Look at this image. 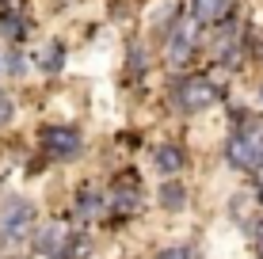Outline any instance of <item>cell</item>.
I'll use <instances>...</instances> for the list:
<instances>
[{
	"mask_svg": "<svg viewBox=\"0 0 263 259\" xmlns=\"http://www.w3.org/2000/svg\"><path fill=\"white\" fill-rule=\"evenodd\" d=\"M34 229V210L27 198H8L4 213H0V240L4 244H23Z\"/></svg>",
	"mask_w": 263,
	"mask_h": 259,
	"instance_id": "6da1fadb",
	"label": "cell"
},
{
	"mask_svg": "<svg viewBox=\"0 0 263 259\" xmlns=\"http://www.w3.org/2000/svg\"><path fill=\"white\" fill-rule=\"evenodd\" d=\"M176 99L183 111H206L214 99H217V88L210 84V80H202V76H191V80H183V84L176 88Z\"/></svg>",
	"mask_w": 263,
	"mask_h": 259,
	"instance_id": "7a4b0ae2",
	"label": "cell"
},
{
	"mask_svg": "<svg viewBox=\"0 0 263 259\" xmlns=\"http://www.w3.org/2000/svg\"><path fill=\"white\" fill-rule=\"evenodd\" d=\"M42 149L58 160H72V156H80V133L72 126H50L42 133Z\"/></svg>",
	"mask_w": 263,
	"mask_h": 259,
	"instance_id": "3957f363",
	"label": "cell"
},
{
	"mask_svg": "<svg viewBox=\"0 0 263 259\" xmlns=\"http://www.w3.org/2000/svg\"><path fill=\"white\" fill-rule=\"evenodd\" d=\"M233 168H256L259 164V133H237L225 149Z\"/></svg>",
	"mask_w": 263,
	"mask_h": 259,
	"instance_id": "277c9868",
	"label": "cell"
},
{
	"mask_svg": "<svg viewBox=\"0 0 263 259\" xmlns=\"http://www.w3.org/2000/svg\"><path fill=\"white\" fill-rule=\"evenodd\" d=\"M195 46V23H179L176 31H172V42H168V57L176 61V65H183L187 53Z\"/></svg>",
	"mask_w": 263,
	"mask_h": 259,
	"instance_id": "5b68a950",
	"label": "cell"
},
{
	"mask_svg": "<svg viewBox=\"0 0 263 259\" xmlns=\"http://www.w3.org/2000/svg\"><path fill=\"white\" fill-rule=\"evenodd\" d=\"M153 164L160 168V172H168V175H176L179 168L187 164V156H183V149L179 145H160L157 153H153Z\"/></svg>",
	"mask_w": 263,
	"mask_h": 259,
	"instance_id": "8992f818",
	"label": "cell"
},
{
	"mask_svg": "<svg viewBox=\"0 0 263 259\" xmlns=\"http://www.w3.org/2000/svg\"><path fill=\"white\" fill-rule=\"evenodd\" d=\"M61 240H65V229L61 225H46V229H39V236H34V252L53 255L61 248Z\"/></svg>",
	"mask_w": 263,
	"mask_h": 259,
	"instance_id": "52a82bcc",
	"label": "cell"
},
{
	"mask_svg": "<svg viewBox=\"0 0 263 259\" xmlns=\"http://www.w3.org/2000/svg\"><path fill=\"white\" fill-rule=\"evenodd\" d=\"M229 15V0H195V19L202 23H217Z\"/></svg>",
	"mask_w": 263,
	"mask_h": 259,
	"instance_id": "ba28073f",
	"label": "cell"
},
{
	"mask_svg": "<svg viewBox=\"0 0 263 259\" xmlns=\"http://www.w3.org/2000/svg\"><path fill=\"white\" fill-rule=\"evenodd\" d=\"M77 213L80 217H96V213H103V194L96 191V187H84L77 198Z\"/></svg>",
	"mask_w": 263,
	"mask_h": 259,
	"instance_id": "9c48e42d",
	"label": "cell"
},
{
	"mask_svg": "<svg viewBox=\"0 0 263 259\" xmlns=\"http://www.w3.org/2000/svg\"><path fill=\"white\" fill-rule=\"evenodd\" d=\"M88 255V236L77 233V236H65L58 248V259H84Z\"/></svg>",
	"mask_w": 263,
	"mask_h": 259,
	"instance_id": "30bf717a",
	"label": "cell"
},
{
	"mask_svg": "<svg viewBox=\"0 0 263 259\" xmlns=\"http://www.w3.org/2000/svg\"><path fill=\"white\" fill-rule=\"evenodd\" d=\"M160 206L183 210V206H187V191H183L179 183H164V187H160Z\"/></svg>",
	"mask_w": 263,
	"mask_h": 259,
	"instance_id": "8fae6325",
	"label": "cell"
},
{
	"mask_svg": "<svg viewBox=\"0 0 263 259\" xmlns=\"http://www.w3.org/2000/svg\"><path fill=\"white\" fill-rule=\"evenodd\" d=\"M61 61H65V46H61V42H53V46L46 50V61H42V65H46V73H58Z\"/></svg>",
	"mask_w": 263,
	"mask_h": 259,
	"instance_id": "7c38bea8",
	"label": "cell"
},
{
	"mask_svg": "<svg viewBox=\"0 0 263 259\" xmlns=\"http://www.w3.org/2000/svg\"><path fill=\"white\" fill-rule=\"evenodd\" d=\"M221 65L225 69H237L240 65V50L237 46H221Z\"/></svg>",
	"mask_w": 263,
	"mask_h": 259,
	"instance_id": "4fadbf2b",
	"label": "cell"
},
{
	"mask_svg": "<svg viewBox=\"0 0 263 259\" xmlns=\"http://www.w3.org/2000/svg\"><path fill=\"white\" fill-rule=\"evenodd\" d=\"M4 34L12 42H20L23 38V19H15V15H12V19H4Z\"/></svg>",
	"mask_w": 263,
	"mask_h": 259,
	"instance_id": "5bb4252c",
	"label": "cell"
},
{
	"mask_svg": "<svg viewBox=\"0 0 263 259\" xmlns=\"http://www.w3.org/2000/svg\"><path fill=\"white\" fill-rule=\"evenodd\" d=\"M157 259H191V252H187V244H176V248H164V252H157Z\"/></svg>",
	"mask_w": 263,
	"mask_h": 259,
	"instance_id": "9a60e30c",
	"label": "cell"
},
{
	"mask_svg": "<svg viewBox=\"0 0 263 259\" xmlns=\"http://www.w3.org/2000/svg\"><path fill=\"white\" fill-rule=\"evenodd\" d=\"M115 206H119L122 213H130L134 206H138V194H134V191H130V194H126V191H119V198H115Z\"/></svg>",
	"mask_w": 263,
	"mask_h": 259,
	"instance_id": "2e32d148",
	"label": "cell"
},
{
	"mask_svg": "<svg viewBox=\"0 0 263 259\" xmlns=\"http://www.w3.org/2000/svg\"><path fill=\"white\" fill-rule=\"evenodd\" d=\"M12 114H15V107H12V99H8V95L0 92V126H4V122H12Z\"/></svg>",
	"mask_w": 263,
	"mask_h": 259,
	"instance_id": "e0dca14e",
	"label": "cell"
},
{
	"mask_svg": "<svg viewBox=\"0 0 263 259\" xmlns=\"http://www.w3.org/2000/svg\"><path fill=\"white\" fill-rule=\"evenodd\" d=\"M256 252H259V259H263V225L256 229Z\"/></svg>",
	"mask_w": 263,
	"mask_h": 259,
	"instance_id": "ac0fdd59",
	"label": "cell"
},
{
	"mask_svg": "<svg viewBox=\"0 0 263 259\" xmlns=\"http://www.w3.org/2000/svg\"><path fill=\"white\" fill-rule=\"evenodd\" d=\"M0 69H4V65H0Z\"/></svg>",
	"mask_w": 263,
	"mask_h": 259,
	"instance_id": "d6986e66",
	"label": "cell"
}]
</instances>
